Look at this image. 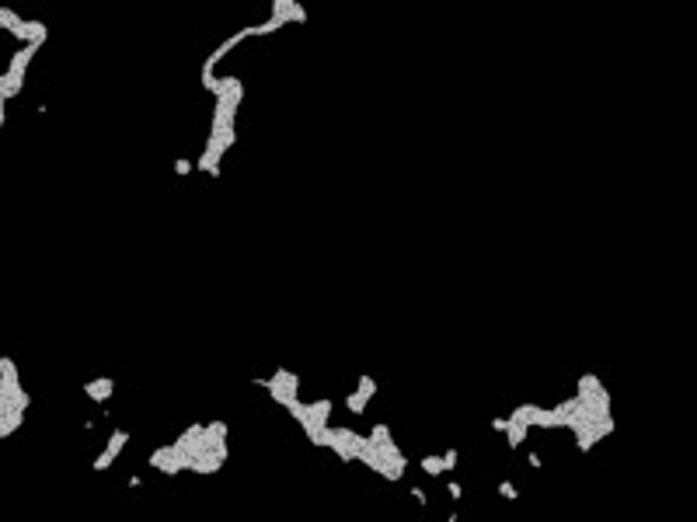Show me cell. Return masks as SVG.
<instances>
[{"label":"cell","instance_id":"obj_3","mask_svg":"<svg viewBox=\"0 0 697 522\" xmlns=\"http://www.w3.org/2000/svg\"><path fill=\"white\" fill-rule=\"evenodd\" d=\"M112 390H115V380H108V376L84 383V394H88V401H98V404H105V401L112 397Z\"/></svg>","mask_w":697,"mask_h":522},{"label":"cell","instance_id":"obj_4","mask_svg":"<svg viewBox=\"0 0 697 522\" xmlns=\"http://www.w3.org/2000/svg\"><path fill=\"white\" fill-rule=\"evenodd\" d=\"M418 466H422L425 477H443V473H446V470H443V456H422Z\"/></svg>","mask_w":697,"mask_h":522},{"label":"cell","instance_id":"obj_2","mask_svg":"<svg viewBox=\"0 0 697 522\" xmlns=\"http://www.w3.org/2000/svg\"><path fill=\"white\" fill-rule=\"evenodd\" d=\"M11 35H15V42H22V46H42V42H46V25H42V22H18V25L11 28Z\"/></svg>","mask_w":697,"mask_h":522},{"label":"cell","instance_id":"obj_5","mask_svg":"<svg viewBox=\"0 0 697 522\" xmlns=\"http://www.w3.org/2000/svg\"><path fill=\"white\" fill-rule=\"evenodd\" d=\"M356 394H359L363 401H373V397H377V380H373V376H359Z\"/></svg>","mask_w":697,"mask_h":522},{"label":"cell","instance_id":"obj_12","mask_svg":"<svg viewBox=\"0 0 697 522\" xmlns=\"http://www.w3.org/2000/svg\"><path fill=\"white\" fill-rule=\"evenodd\" d=\"M492 428H495V432H506V418H492Z\"/></svg>","mask_w":697,"mask_h":522},{"label":"cell","instance_id":"obj_6","mask_svg":"<svg viewBox=\"0 0 697 522\" xmlns=\"http://www.w3.org/2000/svg\"><path fill=\"white\" fill-rule=\"evenodd\" d=\"M345 407H349L352 414H363V411H366V401H363V397H359L356 390H352V394L345 397Z\"/></svg>","mask_w":697,"mask_h":522},{"label":"cell","instance_id":"obj_8","mask_svg":"<svg viewBox=\"0 0 697 522\" xmlns=\"http://www.w3.org/2000/svg\"><path fill=\"white\" fill-rule=\"evenodd\" d=\"M457 460H460V453H457V449H446V453H443V470L450 473V470L457 466Z\"/></svg>","mask_w":697,"mask_h":522},{"label":"cell","instance_id":"obj_7","mask_svg":"<svg viewBox=\"0 0 697 522\" xmlns=\"http://www.w3.org/2000/svg\"><path fill=\"white\" fill-rule=\"evenodd\" d=\"M499 494L509 498V501H516V498H520V487H516L513 480H502V484H499Z\"/></svg>","mask_w":697,"mask_h":522},{"label":"cell","instance_id":"obj_13","mask_svg":"<svg viewBox=\"0 0 697 522\" xmlns=\"http://www.w3.org/2000/svg\"><path fill=\"white\" fill-rule=\"evenodd\" d=\"M527 463H530V466H534V470H537V466H541V463H544V460H541V456H537V453H530V456H527Z\"/></svg>","mask_w":697,"mask_h":522},{"label":"cell","instance_id":"obj_9","mask_svg":"<svg viewBox=\"0 0 697 522\" xmlns=\"http://www.w3.org/2000/svg\"><path fill=\"white\" fill-rule=\"evenodd\" d=\"M446 494L453 498V501H460V494H464V487L457 484V480H446Z\"/></svg>","mask_w":697,"mask_h":522},{"label":"cell","instance_id":"obj_10","mask_svg":"<svg viewBox=\"0 0 697 522\" xmlns=\"http://www.w3.org/2000/svg\"><path fill=\"white\" fill-rule=\"evenodd\" d=\"M192 167H195L192 160H174V171H178V174H192Z\"/></svg>","mask_w":697,"mask_h":522},{"label":"cell","instance_id":"obj_1","mask_svg":"<svg viewBox=\"0 0 697 522\" xmlns=\"http://www.w3.org/2000/svg\"><path fill=\"white\" fill-rule=\"evenodd\" d=\"M126 442H129V432H126V428H115V432H112V435H108V446H105V449H101V453H98V456H95V463H91V470H95V473H101V470H108V466H112V463H115V456H119V453H122V449H126Z\"/></svg>","mask_w":697,"mask_h":522},{"label":"cell","instance_id":"obj_11","mask_svg":"<svg viewBox=\"0 0 697 522\" xmlns=\"http://www.w3.org/2000/svg\"><path fill=\"white\" fill-rule=\"evenodd\" d=\"M411 498H415L418 505H429V498H425V491H422V487H411Z\"/></svg>","mask_w":697,"mask_h":522}]
</instances>
